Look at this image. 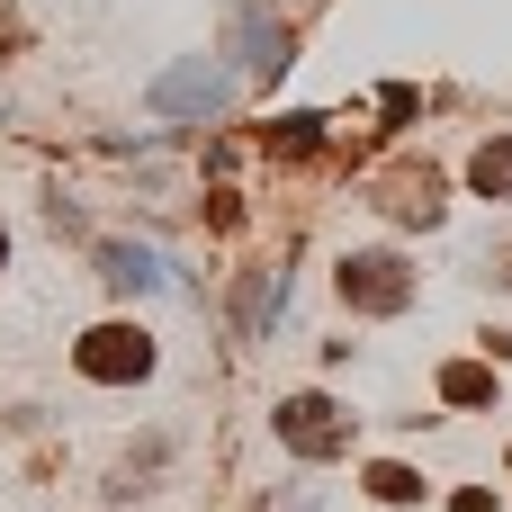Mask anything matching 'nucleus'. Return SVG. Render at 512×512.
<instances>
[{"mask_svg": "<svg viewBox=\"0 0 512 512\" xmlns=\"http://www.w3.org/2000/svg\"><path fill=\"white\" fill-rule=\"evenodd\" d=\"M477 189H486V198H512V135L477 153Z\"/></svg>", "mask_w": 512, "mask_h": 512, "instance_id": "obj_7", "label": "nucleus"}, {"mask_svg": "<svg viewBox=\"0 0 512 512\" xmlns=\"http://www.w3.org/2000/svg\"><path fill=\"white\" fill-rule=\"evenodd\" d=\"M369 495H387V504H414V495H423V486H414V477H405V468H378V477H369Z\"/></svg>", "mask_w": 512, "mask_h": 512, "instance_id": "obj_10", "label": "nucleus"}, {"mask_svg": "<svg viewBox=\"0 0 512 512\" xmlns=\"http://www.w3.org/2000/svg\"><path fill=\"white\" fill-rule=\"evenodd\" d=\"M81 369H90V378H144V369H153V351H144V333L99 324V333H81Z\"/></svg>", "mask_w": 512, "mask_h": 512, "instance_id": "obj_3", "label": "nucleus"}, {"mask_svg": "<svg viewBox=\"0 0 512 512\" xmlns=\"http://www.w3.org/2000/svg\"><path fill=\"white\" fill-rule=\"evenodd\" d=\"M279 441H288V450H306V459H324V450H342L351 432L333 423V405H324V396H288V405H279Z\"/></svg>", "mask_w": 512, "mask_h": 512, "instance_id": "obj_4", "label": "nucleus"}, {"mask_svg": "<svg viewBox=\"0 0 512 512\" xmlns=\"http://www.w3.org/2000/svg\"><path fill=\"white\" fill-rule=\"evenodd\" d=\"M225 99H234V72H225V63H207V54H198V63H180V72L153 90V108H162V117H216Z\"/></svg>", "mask_w": 512, "mask_h": 512, "instance_id": "obj_1", "label": "nucleus"}, {"mask_svg": "<svg viewBox=\"0 0 512 512\" xmlns=\"http://www.w3.org/2000/svg\"><path fill=\"white\" fill-rule=\"evenodd\" d=\"M99 270H108L117 288H144V279H153V261H144V252H126V243H108V252H99Z\"/></svg>", "mask_w": 512, "mask_h": 512, "instance_id": "obj_8", "label": "nucleus"}, {"mask_svg": "<svg viewBox=\"0 0 512 512\" xmlns=\"http://www.w3.org/2000/svg\"><path fill=\"white\" fill-rule=\"evenodd\" d=\"M378 207H396V216H423V225H432V216H441V180H432V171H387V180H378Z\"/></svg>", "mask_w": 512, "mask_h": 512, "instance_id": "obj_5", "label": "nucleus"}, {"mask_svg": "<svg viewBox=\"0 0 512 512\" xmlns=\"http://www.w3.org/2000/svg\"><path fill=\"white\" fill-rule=\"evenodd\" d=\"M342 297L369 306V315H396V306L414 297V279H405V261H387V252H351V261H342Z\"/></svg>", "mask_w": 512, "mask_h": 512, "instance_id": "obj_2", "label": "nucleus"}, {"mask_svg": "<svg viewBox=\"0 0 512 512\" xmlns=\"http://www.w3.org/2000/svg\"><path fill=\"white\" fill-rule=\"evenodd\" d=\"M234 36L252 45V72H279L288 63V27H270V18H234Z\"/></svg>", "mask_w": 512, "mask_h": 512, "instance_id": "obj_6", "label": "nucleus"}, {"mask_svg": "<svg viewBox=\"0 0 512 512\" xmlns=\"http://www.w3.org/2000/svg\"><path fill=\"white\" fill-rule=\"evenodd\" d=\"M441 396H450V405H486V396H495V378H486V369H450V378H441Z\"/></svg>", "mask_w": 512, "mask_h": 512, "instance_id": "obj_9", "label": "nucleus"}]
</instances>
